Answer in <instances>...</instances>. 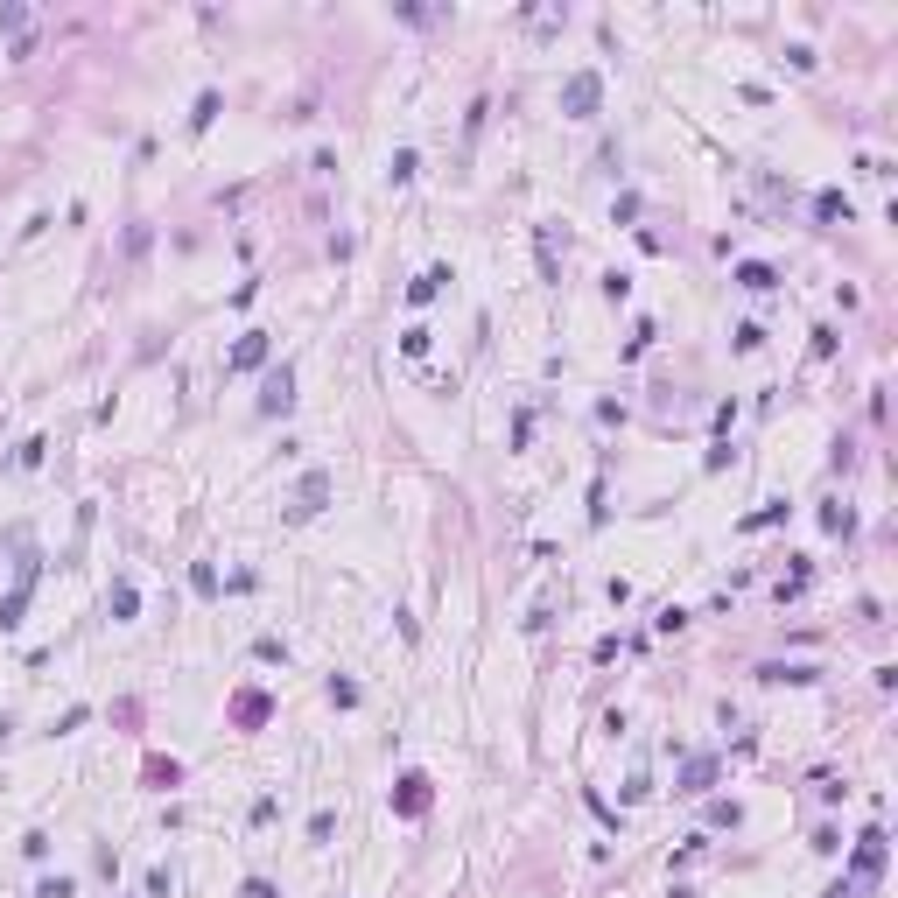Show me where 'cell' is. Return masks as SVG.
I'll return each mask as SVG.
<instances>
[{
	"mask_svg": "<svg viewBox=\"0 0 898 898\" xmlns=\"http://www.w3.org/2000/svg\"><path fill=\"white\" fill-rule=\"evenodd\" d=\"M246 898H274V884H267V877H253V884H246Z\"/></svg>",
	"mask_w": 898,
	"mask_h": 898,
	"instance_id": "cell-16",
	"label": "cell"
},
{
	"mask_svg": "<svg viewBox=\"0 0 898 898\" xmlns=\"http://www.w3.org/2000/svg\"><path fill=\"white\" fill-rule=\"evenodd\" d=\"M709 779H716V758H688V772H681V793H709Z\"/></svg>",
	"mask_w": 898,
	"mask_h": 898,
	"instance_id": "cell-8",
	"label": "cell"
},
{
	"mask_svg": "<svg viewBox=\"0 0 898 898\" xmlns=\"http://www.w3.org/2000/svg\"><path fill=\"white\" fill-rule=\"evenodd\" d=\"M190 590H197V597H218V569H211V561H197V569H190Z\"/></svg>",
	"mask_w": 898,
	"mask_h": 898,
	"instance_id": "cell-13",
	"label": "cell"
},
{
	"mask_svg": "<svg viewBox=\"0 0 898 898\" xmlns=\"http://www.w3.org/2000/svg\"><path fill=\"white\" fill-rule=\"evenodd\" d=\"M28 590H35V561H28V569H22V582H15L7 597H0V625H22V610H28Z\"/></svg>",
	"mask_w": 898,
	"mask_h": 898,
	"instance_id": "cell-4",
	"label": "cell"
},
{
	"mask_svg": "<svg viewBox=\"0 0 898 898\" xmlns=\"http://www.w3.org/2000/svg\"><path fill=\"white\" fill-rule=\"evenodd\" d=\"M211 120H218V92H204V99H197V112H190V127L204 133V127H211Z\"/></svg>",
	"mask_w": 898,
	"mask_h": 898,
	"instance_id": "cell-14",
	"label": "cell"
},
{
	"mask_svg": "<svg viewBox=\"0 0 898 898\" xmlns=\"http://www.w3.org/2000/svg\"><path fill=\"white\" fill-rule=\"evenodd\" d=\"M597 99H604V78H597V71H576V78L561 84V112H569V120H590Z\"/></svg>",
	"mask_w": 898,
	"mask_h": 898,
	"instance_id": "cell-1",
	"label": "cell"
},
{
	"mask_svg": "<svg viewBox=\"0 0 898 898\" xmlns=\"http://www.w3.org/2000/svg\"><path fill=\"white\" fill-rule=\"evenodd\" d=\"M35 898H71V877H56V884H43Z\"/></svg>",
	"mask_w": 898,
	"mask_h": 898,
	"instance_id": "cell-15",
	"label": "cell"
},
{
	"mask_svg": "<svg viewBox=\"0 0 898 898\" xmlns=\"http://www.w3.org/2000/svg\"><path fill=\"white\" fill-rule=\"evenodd\" d=\"M815 218H821V225H835V218L849 225V197H843V190H821V197H815Z\"/></svg>",
	"mask_w": 898,
	"mask_h": 898,
	"instance_id": "cell-7",
	"label": "cell"
},
{
	"mask_svg": "<svg viewBox=\"0 0 898 898\" xmlns=\"http://www.w3.org/2000/svg\"><path fill=\"white\" fill-rule=\"evenodd\" d=\"M225 366H232V372H253V366H267V337H260V330H253V337H239Z\"/></svg>",
	"mask_w": 898,
	"mask_h": 898,
	"instance_id": "cell-5",
	"label": "cell"
},
{
	"mask_svg": "<svg viewBox=\"0 0 898 898\" xmlns=\"http://www.w3.org/2000/svg\"><path fill=\"white\" fill-rule=\"evenodd\" d=\"M737 281H744V288H751V295H766L772 281H779V274H772L766 260H744V267H737Z\"/></svg>",
	"mask_w": 898,
	"mask_h": 898,
	"instance_id": "cell-10",
	"label": "cell"
},
{
	"mask_svg": "<svg viewBox=\"0 0 898 898\" xmlns=\"http://www.w3.org/2000/svg\"><path fill=\"white\" fill-rule=\"evenodd\" d=\"M422 807H428V779L407 772V779H400V815H422Z\"/></svg>",
	"mask_w": 898,
	"mask_h": 898,
	"instance_id": "cell-6",
	"label": "cell"
},
{
	"mask_svg": "<svg viewBox=\"0 0 898 898\" xmlns=\"http://www.w3.org/2000/svg\"><path fill=\"white\" fill-rule=\"evenodd\" d=\"M106 604H112V618H133V610H141V597H133V582H112Z\"/></svg>",
	"mask_w": 898,
	"mask_h": 898,
	"instance_id": "cell-12",
	"label": "cell"
},
{
	"mask_svg": "<svg viewBox=\"0 0 898 898\" xmlns=\"http://www.w3.org/2000/svg\"><path fill=\"white\" fill-rule=\"evenodd\" d=\"M0 28L15 35V56H35V15H28L22 0H0Z\"/></svg>",
	"mask_w": 898,
	"mask_h": 898,
	"instance_id": "cell-2",
	"label": "cell"
},
{
	"mask_svg": "<svg viewBox=\"0 0 898 898\" xmlns=\"http://www.w3.org/2000/svg\"><path fill=\"white\" fill-rule=\"evenodd\" d=\"M323 499H330V477H323V471H309V477H302V505H295V512H317Z\"/></svg>",
	"mask_w": 898,
	"mask_h": 898,
	"instance_id": "cell-9",
	"label": "cell"
},
{
	"mask_svg": "<svg viewBox=\"0 0 898 898\" xmlns=\"http://www.w3.org/2000/svg\"><path fill=\"white\" fill-rule=\"evenodd\" d=\"M260 407H267V415H288V407H295V372H288V366H281V372H267Z\"/></svg>",
	"mask_w": 898,
	"mask_h": 898,
	"instance_id": "cell-3",
	"label": "cell"
},
{
	"mask_svg": "<svg viewBox=\"0 0 898 898\" xmlns=\"http://www.w3.org/2000/svg\"><path fill=\"white\" fill-rule=\"evenodd\" d=\"M443 281H449L443 267H428L422 281H415V288H407V302H435V295H443Z\"/></svg>",
	"mask_w": 898,
	"mask_h": 898,
	"instance_id": "cell-11",
	"label": "cell"
}]
</instances>
